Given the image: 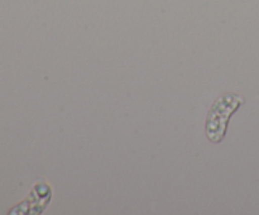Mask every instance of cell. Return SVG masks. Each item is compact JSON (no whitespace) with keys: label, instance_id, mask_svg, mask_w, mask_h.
Masks as SVG:
<instances>
[{"label":"cell","instance_id":"6da1fadb","mask_svg":"<svg viewBox=\"0 0 259 215\" xmlns=\"http://www.w3.org/2000/svg\"><path fill=\"white\" fill-rule=\"evenodd\" d=\"M244 103V96L237 93H227L214 101L205 123V133L211 143L218 144L224 141L230 118Z\"/></svg>","mask_w":259,"mask_h":215}]
</instances>
